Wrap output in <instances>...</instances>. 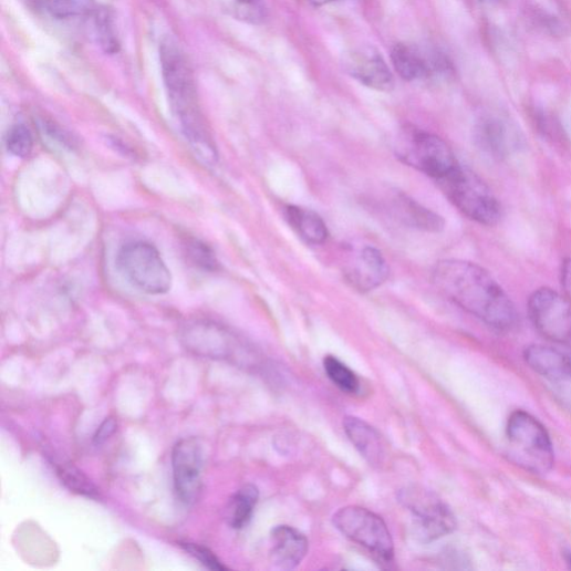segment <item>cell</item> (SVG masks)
<instances>
[{
  "instance_id": "cell-7",
  "label": "cell",
  "mask_w": 571,
  "mask_h": 571,
  "mask_svg": "<svg viewBox=\"0 0 571 571\" xmlns=\"http://www.w3.org/2000/svg\"><path fill=\"white\" fill-rule=\"evenodd\" d=\"M398 499L411 511L415 534L423 542L440 539L457 527L451 509L428 491L405 489L399 492Z\"/></svg>"
},
{
  "instance_id": "cell-30",
  "label": "cell",
  "mask_w": 571,
  "mask_h": 571,
  "mask_svg": "<svg viewBox=\"0 0 571 571\" xmlns=\"http://www.w3.org/2000/svg\"><path fill=\"white\" fill-rule=\"evenodd\" d=\"M310 3L322 7L335 2V0H309Z\"/></svg>"
},
{
  "instance_id": "cell-14",
  "label": "cell",
  "mask_w": 571,
  "mask_h": 571,
  "mask_svg": "<svg viewBox=\"0 0 571 571\" xmlns=\"http://www.w3.org/2000/svg\"><path fill=\"white\" fill-rule=\"evenodd\" d=\"M343 426L345 434L361 456L370 465L380 466L385 458V446L375 428L355 416H346Z\"/></svg>"
},
{
  "instance_id": "cell-25",
  "label": "cell",
  "mask_w": 571,
  "mask_h": 571,
  "mask_svg": "<svg viewBox=\"0 0 571 571\" xmlns=\"http://www.w3.org/2000/svg\"><path fill=\"white\" fill-rule=\"evenodd\" d=\"M479 139L492 154L501 155L506 149L505 127L497 120H488L479 127Z\"/></svg>"
},
{
  "instance_id": "cell-26",
  "label": "cell",
  "mask_w": 571,
  "mask_h": 571,
  "mask_svg": "<svg viewBox=\"0 0 571 571\" xmlns=\"http://www.w3.org/2000/svg\"><path fill=\"white\" fill-rule=\"evenodd\" d=\"M180 546L189 554L199 560L206 568L210 570L224 571L228 569L219 560V558L207 547L191 542H181Z\"/></svg>"
},
{
  "instance_id": "cell-13",
  "label": "cell",
  "mask_w": 571,
  "mask_h": 571,
  "mask_svg": "<svg viewBox=\"0 0 571 571\" xmlns=\"http://www.w3.org/2000/svg\"><path fill=\"white\" fill-rule=\"evenodd\" d=\"M272 562L282 570L295 569L309 552V540L291 526H277L271 532Z\"/></svg>"
},
{
  "instance_id": "cell-32",
  "label": "cell",
  "mask_w": 571,
  "mask_h": 571,
  "mask_svg": "<svg viewBox=\"0 0 571 571\" xmlns=\"http://www.w3.org/2000/svg\"><path fill=\"white\" fill-rule=\"evenodd\" d=\"M569 562H570V565H571V554H570V559H569Z\"/></svg>"
},
{
  "instance_id": "cell-1",
  "label": "cell",
  "mask_w": 571,
  "mask_h": 571,
  "mask_svg": "<svg viewBox=\"0 0 571 571\" xmlns=\"http://www.w3.org/2000/svg\"><path fill=\"white\" fill-rule=\"evenodd\" d=\"M436 288L457 307L490 328L508 332L518 321L516 308L500 283L481 266L445 259L433 273Z\"/></svg>"
},
{
  "instance_id": "cell-5",
  "label": "cell",
  "mask_w": 571,
  "mask_h": 571,
  "mask_svg": "<svg viewBox=\"0 0 571 571\" xmlns=\"http://www.w3.org/2000/svg\"><path fill=\"white\" fill-rule=\"evenodd\" d=\"M116 262L124 277L139 291L152 295L170 291L172 272L154 245L128 242L120 249Z\"/></svg>"
},
{
  "instance_id": "cell-22",
  "label": "cell",
  "mask_w": 571,
  "mask_h": 571,
  "mask_svg": "<svg viewBox=\"0 0 571 571\" xmlns=\"http://www.w3.org/2000/svg\"><path fill=\"white\" fill-rule=\"evenodd\" d=\"M92 17L94 18L95 33L100 45L106 53H116L120 44L111 15L105 10H95Z\"/></svg>"
},
{
  "instance_id": "cell-20",
  "label": "cell",
  "mask_w": 571,
  "mask_h": 571,
  "mask_svg": "<svg viewBox=\"0 0 571 571\" xmlns=\"http://www.w3.org/2000/svg\"><path fill=\"white\" fill-rule=\"evenodd\" d=\"M55 470L62 484L72 492L91 499L100 497L96 487L74 466L70 464H55Z\"/></svg>"
},
{
  "instance_id": "cell-8",
  "label": "cell",
  "mask_w": 571,
  "mask_h": 571,
  "mask_svg": "<svg viewBox=\"0 0 571 571\" xmlns=\"http://www.w3.org/2000/svg\"><path fill=\"white\" fill-rule=\"evenodd\" d=\"M528 313L534 329L546 339L571 347V301L543 288L528 301Z\"/></svg>"
},
{
  "instance_id": "cell-23",
  "label": "cell",
  "mask_w": 571,
  "mask_h": 571,
  "mask_svg": "<svg viewBox=\"0 0 571 571\" xmlns=\"http://www.w3.org/2000/svg\"><path fill=\"white\" fill-rule=\"evenodd\" d=\"M232 13L237 20L252 25H260L268 18L263 0H233Z\"/></svg>"
},
{
  "instance_id": "cell-10",
  "label": "cell",
  "mask_w": 571,
  "mask_h": 571,
  "mask_svg": "<svg viewBox=\"0 0 571 571\" xmlns=\"http://www.w3.org/2000/svg\"><path fill=\"white\" fill-rule=\"evenodd\" d=\"M388 273L385 258L372 246H364L351 253L344 267L346 280L360 292L377 289L387 279Z\"/></svg>"
},
{
  "instance_id": "cell-9",
  "label": "cell",
  "mask_w": 571,
  "mask_h": 571,
  "mask_svg": "<svg viewBox=\"0 0 571 571\" xmlns=\"http://www.w3.org/2000/svg\"><path fill=\"white\" fill-rule=\"evenodd\" d=\"M175 489L179 499L193 505L201 489L204 449L196 438L180 440L173 451Z\"/></svg>"
},
{
  "instance_id": "cell-16",
  "label": "cell",
  "mask_w": 571,
  "mask_h": 571,
  "mask_svg": "<svg viewBox=\"0 0 571 571\" xmlns=\"http://www.w3.org/2000/svg\"><path fill=\"white\" fill-rule=\"evenodd\" d=\"M286 219L293 229L308 242L322 245L329 237L326 224L313 210L298 206H288L284 209Z\"/></svg>"
},
{
  "instance_id": "cell-3",
  "label": "cell",
  "mask_w": 571,
  "mask_h": 571,
  "mask_svg": "<svg viewBox=\"0 0 571 571\" xmlns=\"http://www.w3.org/2000/svg\"><path fill=\"white\" fill-rule=\"evenodd\" d=\"M510 456L533 474H547L553 466L552 444L543 425L523 411L513 412L507 424Z\"/></svg>"
},
{
  "instance_id": "cell-4",
  "label": "cell",
  "mask_w": 571,
  "mask_h": 571,
  "mask_svg": "<svg viewBox=\"0 0 571 571\" xmlns=\"http://www.w3.org/2000/svg\"><path fill=\"white\" fill-rule=\"evenodd\" d=\"M395 152L403 164L437 181L459 166L445 139L421 129H407L396 143Z\"/></svg>"
},
{
  "instance_id": "cell-11",
  "label": "cell",
  "mask_w": 571,
  "mask_h": 571,
  "mask_svg": "<svg viewBox=\"0 0 571 571\" xmlns=\"http://www.w3.org/2000/svg\"><path fill=\"white\" fill-rule=\"evenodd\" d=\"M345 71L365 86L387 92L394 87V77L382 55L373 48H359L345 55Z\"/></svg>"
},
{
  "instance_id": "cell-21",
  "label": "cell",
  "mask_w": 571,
  "mask_h": 571,
  "mask_svg": "<svg viewBox=\"0 0 571 571\" xmlns=\"http://www.w3.org/2000/svg\"><path fill=\"white\" fill-rule=\"evenodd\" d=\"M324 370L329 378L343 392L353 394L359 391L360 381L356 374L336 357L326 356Z\"/></svg>"
},
{
  "instance_id": "cell-12",
  "label": "cell",
  "mask_w": 571,
  "mask_h": 571,
  "mask_svg": "<svg viewBox=\"0 0 571 571\" xmlns=\"http://www.w3.org/2000/svg\"><path fill=\"white\" fill-rule=\"evenodd\" d=\"M525 361L536 373L562 390L571 391V356L556 349L532 345L525 352Z\"/></svg>"
},
{
  "instance_id": "cell-17",
  "label": "cell",
  "mask_w": 571,
  "mask_h": 571,
  "mask_svg": "<svg viewBox=\"0 0 571 571\" xmlns=\"http://www.w3.org/2000/svg\"><path fill=\"white\" fill-rule=\"evenodd\" d=\"M394 204L401 220L406 225L428 232H439L444 230L445 220L443 217L430 209H426L406 196H397L394 199Z\"/></svg>"
},
{
  "instance_id": "cell-6",
  "label": "cell",
  "mask_w": 571,
  "mask_h": 571,
  "mask_svg": "<svg viewBox=\"0 0 571 571\" xmlns=\"http://www.w3.org/2000/svg\"><path fill=\"white\" fill-rule=\"evenodd\" d=\"M336 529L351 541L362 546L378 559L390 562L394 557V542L385 521L373 511L349 506L333 516Z\"/></svg>"
},
{
  "instance_id": "cell-28",
  "label": "cell",
  "mask_w": 571,
  "mask_h": 571,
  "mask_svg": "<svg viewBox=\"0 0 571 571\" xmlns=\"http://www.w3.org/2000/svg\"><path fill=\"white\" fill-rule=\"evenodd\" d=\"M117 423L114 417H107L98 426L96 434L94 435L93 443L95 446L104 444L115 432Z\"/></svg>"
},
{
  "instance_id": "cell-15",
  "label": "cell",
  "mask_w": 571,
  "mask_h": 571,
  "mask_svg": "<svg viewBox=\"0 0 571 571\" xmlns=\"http://www.w3.org/2000/svg\"><path fill=\"white\" fill-rule=\"evenodd\" d=\"M391 59L395 71L405 81L424 80L443 65L439 60L427 58L419 50L405 44H396Z\"/></svg>"
},
{
  "instance_id": "cell-24",
  "label": "cell",
  "mask_w": 571,
  "mask_h": 571,
  "mask_svg": "<svg viewBox=\"0 0 571 571\" xmlns=\"http://www.w3.org/2000/svg\"><path fill=\"white\" fill-rule=\"evenodd\" d=\"M33 135L24 124H17L11 127L7 138L9 152L20 158H27L33 150Z\"/></svg>"
},
{
  "instance_id": "cell-29",
  "label": "cell",
  "mask_w": 571,
  "mask_h": 571,
  "mask_svg": "<svg viewBox=\"0 0 571 571\" xmlns=\"http://www.w3.org/2000/svg\"><path fill=\"white\" fill-rule=\"evenodd\" d=\"M561 284L565 297L571 301V258L564 260L562 263Z\"/></svg>"
},
{
  "instance_id": "cell-27",
  "label": "cell",
  "mask_w": 571,
  "mask_h": 571,
  "mask_svg": "<svg viewBox=\"0 0 571 571\" xmlns=\"http://www.w3.org/2000/svg\"><path fill=\"white\" fill-rule=\"evenodd\" d=\"M188 253L194 263L206 269L216 270L218 261L212 250L204 242L193 240L188 243Z\"/></svg>"
},
{
  "instance_id": "cell-31",
  "label": "cell",
  "mask_w": 571,
  "mask_h": 571,
  "mask_svg": "<svg viewBox=\"0 0 571 571\" xmlns=\"http://www.w3.org/2000/svg\"><path fill=\"white\" fill-rule=\"evenodd\" d=\"M476 2H486V0H476Z\"/></svg>"
},
{
  "instance_id": "cell-2",
  "label": "cell",
  "mask_w": 571,
  "mask_h": 571,
  "mask_svg": "<svg viewBox=\"0 0 571 571\" xmlns=\"http://www.w3.org/2000/svg\"><path fill=\"white\" fill-rule=\"evenodd\" d=\"M450 203L469 219L496 226L502 218V207L492 190L471 170L458 166L438 181Z\"/></svg>"
},
{
  "instance_id": "cell-18",
  "label": "cell",
  "mask_w": 571,
  "mask_h": 571,
  "mask_svg": "<svg viewBox=\"0 0 571 571\" xmlns=\"http://www.w3.org/2000/svg\"><path fill=\"white\" fill-rule=\"evenodd\" d=\"M259 499V491L253 485L241 487L228 506V523L233 529H242L251 519Z\"/></svg>"
},
{
  "instance_id": "cell-19",
  "label": "cell",
  "mask_w": 571,
  "mask_h": 571,
  "mask_svg": "<svg viewBox=\"0 0 571 571\" xmlns=\"http://www.w3.org/2000/svg\"><path fill=\"white\" fill-rule=\"evenodd\" d=\"M39 2L46 12L59 20L84 18L95 11L94 0H39Z\"/></svg>"
}]
</instances>
